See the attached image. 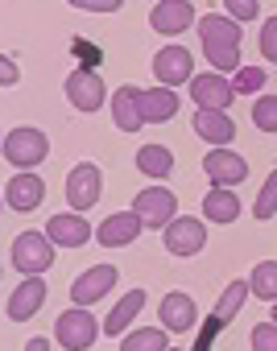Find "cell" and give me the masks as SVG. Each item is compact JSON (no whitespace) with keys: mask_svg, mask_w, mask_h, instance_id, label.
I'll return each mask as SVG.
<instances>
[{"mask_svg":"<svg viewBox=\"0 0 277 351\" xmlns=\"http://www.w3.org/2000/svg\"><path fill=\"white\" fill-rule=\"evenodd\" d=\"M240 199H236V191H228V186H211L207 191V199H203V219L207 223H236L240 219Z\"/></svg>","mask_w":277,"mask_h":351,"instance_id":"obj_23","label":"cell"},{"mask_svg":"<svg viewBox=\"0 0 277 351\" xmlns=\"http://www.w3.org/2000/svg\"><path fill=\"white\" fill-rule=\"evenodd\" d=\"M46 236H50L58 248H83L95 232H91V223H87L79 211H62V215H50Z\"/></svg>","mask_w":277,"mask_h":351,"instance_id":"obj_18","label":"cell"},{"mask_svg":"<svg viewBox=\"0 0 277 351\" xmlns=\"http://www.w3.org/2000/svg\"><path fill=\"white\" fill-rule=\"evenodd\" d=\"M162 244L170 256H199L207 248V219H195V215H178L166 232H162Z\"/></svg>","mask_w":277,"mask_h":351,"instance_id":"obj_7","label":"cell"},{"mask_svg":"<svg viewBox=\"0 0 277 351\" xmlns=\"http://www.w3.org/2000/svg\"><path fill=\"white\" fill-rule=\"evenodd\" d=\"M277 215V169L269 173V178H265V186L256 191V203H252V219H273Z\"/></svg>","mask_w":277,"mask_h":351,"instance_id":"obj_28","label":"cell"},{"mask_svg":"<svg viewBox=\"0 0 277 351\" xmlns=\"http://www.w3.org/2000/svg\"><path fill=\"white\" fill-rule=\"evenodd\" d=\"M195 132H199L211 149H224V145L236 141V120H232L228 112H207V108H199V112H195Z\"/></svg>","mask_w":277,"mask_h":351,"instance_id":"obj_21","label":"cell"},{"mask_svg":"<svg viewBox=\"0 0 277 351\" xmlns=\"http://www.w3.org/2000/svg\"><path fill=\"white\" fill-rule=\"evenodd\" d=\"M191 99H195V108L228 112V108H232V99H236V87H232V79H228V75L207 71V75H195V79H191Z\"/></svg>","mask_w":277,"mask_h":351,"instance_id":"obj_9","label":"cell"},{"mask_svg":"<svg viewBox=\"0 0 277 351\" xmlns=\"http://www.w3.org/2000/svg\"><path fill=\"white\" fill-rule=\"evenodd\" d=\"M248 343H252V351H277V322L273 318L269 322H256L252 335H248Z\"/></svg>","mask_w":277,"mask_h":351,"instance_id":"obj_31","label":"cell"},{"mask_svg":"<svg viewBox=\"0 0 277 351\" xmlns=\"http://www.w3.org/2000/svg\"><path fill=\"white\" fill-rule=\"evenodd\" d=\"M265 79H269V75H265L261 66H240L236 79H232V87H236V95H256V91L265 87Z\"/></svg>","mask_w":277,"mask_h":351,"instance_id":"obj_30","label":"cell"},{"mask_svg":"<svg viewBox=\"0 0 277 351\" xmlns=\"http://www.w3.org/2000/svg\"><path fill=\"white\" fill-rule=\"evenodd\" d=\"M199 42H203V54L211 62V71L219 75H236L244 62H240V21H232L228 13H207L199 17Z\"/></svg>","mask_w":277,"mask_h":351,"instance_id":"obj_1","label":"cell"},{"mask_svg":"<svg viewBox=\"0 0 277 351\" xmlns=\"http://www.w3.org/2000/svg\"><path fill=\"white\" fill-rule=\"evenodd\" d=\"M158 318H162V326H166L170 335H186V330H195V322H199V306H195L191 293L170 289V293L162 298V306H158Z\"/></svg>","mask_w":277,"mask_h":351,"instance_id":"obj_15","label":"cell"},{"mask_svg":"<svg viewBox=\"0 0 277 351\" xmlns=\"http://www.w3.org/2000/svg\"><path fill=\"white\" fill-rule=\"evenodd\" d=\"M99 322H95V314L87 310V306H71V310H62L58 314V322H54V343H62L67 351H87L95 339H99Z\"/></svg>","mask_w":277,"mask_h":351,"instance_id":"obj_4","label":"cell"},{"mask_svg":"<svg viewBox=\"0 0 277 351\" xmlns=\"http://www.w3.org/2000/svg\"><path fill=\"white\" fill-rule=\"evenodd\" d=\"M132 211L145 219V228H170L178 219V195L170 186H145L141 195L132 199Z\"/></svg>","mask_w":277,"mask_h":351,"instance_id":"obj_6","label":"cell"},{"mask_svg":"<svg viewBox=\"0 0 277 351\" xmlns=\"http://www.w3.org/2000/svg\"><path fill=\"white\" fill-rule=\"evenodd\" d=\"M248 289H252V298H261V302H277V261H261V265H252V273H248Z\"/></svg>","mask_w":277,"mask_h":351,"instance_id":"obj_27","label":"cell"},{"mask_svg":"<svg viewBox=\"0 0 277 351\" xmlns=\"http://www.w3.org/2000/svg\"><path fill=\"white\" fill-rule=\"evenodd\" d=\"M46 277H25L13 293H9V306H5V314L13 318V322H29L42 306H46Z\"/></svg>","mask_w":277,"mask_h":351,"instance_id":"obj_17","label":"cell"},{"mask_svg":"<svg viewBox=\"0 0 277 351\" xmlns=\"http://www.w3.org/2000/svg\"><path fill=\"white\" fill-rule=\"evenodd\" d=\"M112 124L120 132H141L145 112H141V87H116L112 95Z\"/></svg>","mask_w":277,"mask_h":351,"instance_id":"obj_19","label":"cell"},{"mask_svg":"<svg viewBox=\"0 0 277 351\" xmlns=\"http://www.w3.org/2000/svg\"><path fill=\"white\" fill-rule=\"evenodd\" d=\"M224 9H228V17L232 21H256L261 17V0H224Z\"/></svg>","mask_w":277,"mask_h":351,"instance_id":"obj_32","label":"cell"},{"mask_svg":"<svg viewBox=\"0 0 277 351\" xmlns=\"http://www.w3.org/2000/svg\"><path fill=\"white\" fill-rule=\"evenodd\" d=\"M261 54L265 62H277V17H265L261 25Z\"/></svg>","mask_w":277,"mask_h":351,"instance_id":"obj_33","label":"cell"},{"mask_svg":"<svg viewBox=\"0 0 277 351\" xmlns=\"http://www.w3.org/2000/svg\"><path fill=\"white\" fill-rule=\"evenodd\" d=\"M71 9H83V13H120L124 0H67Z\"/></svg>","mask_w":277,"mask_h":351,"instance_id":"obj_34","label":"cell"},{"mask_svg":"<svg viewBox=\"0 0 277 351\" xmlns=\"http://www.w3.org/2000/svg\"><path fill=\"white\" fill-rule=\"evenodd\" d=\"M141 112H145V124H166L178 116V91L174 87H149L141 91Z\"/></svg>","mask_w":277,"mask_h":351,"instance_id":"obj_22","label":"cell"},{"mask_svg":"<svg viewBox=\"0 0 277 351\" xmlns=\"http://www.w3.org/2000/svg\"><path fill=\"white\" fill-rule=\"evenodd\" d=\"M42 199H46V182H42V173H34V169H17L13 178H9V186H5V203L17 215L38 211Z\"/></svg>","mask_w":277,"mask_h":351,"instance_id":"obj_11","label":"cell"},{"mask_svg":"<svg viewBox=\"0 0 277 351\" xmlns=\"http://www.w3.org/2000/svg\"><path fill=\"white\" fill-rule=\"evenodd\" d=\"M120 269L116 265H91L87 273H79L71 281V306H95L99 298H108V289L116 285Z\"/></svg>","mask_w":277,"mask_h":351,"instance_id":"obj_13","label":"cell"},{"mask_svg":"<svg viewBox=\"0 0 277 351\" xmlns=\"http://www.w3.org/2000/svg\"><path fill=\"white\" fill-rule=\"evenodd\" d=\"M54 256H58V244H54L46 232H21V236L13 240V248H9L13 269L25 273V277L50 273V269H54Z\"/></svg>","mask_w":277,"mask_h":351,"instance_id":"obj_2","label":"cell"},{"mask_svg":"<svg viewBox=\"0 0 277 351\" xmlns=\"http://www.w3.org/2000/svg\"><path fill=\"white\" fill-rule=\"evenodd\" d=\"M104 195V169L95 161H79L71 173H67V207L71 211H91Z\"/></svg>","mask_w":277,"mask_h":351,"instance_id":"obj_5","label":"cell"},{"mask_svg":"<svg viewBox=\"0 0 277 351\" xmlns=\"http://www.w3.org/2000/svg\"><path fill=\"white\" fill-rule=\"evenodd\" d=\"M252 124L261 132H277V95H261L252 104Z\"/></svg>","mask_w":277,"mask_h":351,"instance_id":"obj_29","label":"cell"},{"mask_svg":"<svg viewBox=\"0 0 277 351\" xmlns=\"http://www.w3.org/2000/svg\"><path fill=\"white\" fill-rule=\"evenodd\" d=\"M145 302H149V293H145V289H128V293L108 310V318H104V335L124 339V335H128V326H132V318L145 310Z\"/></svg>","mask_w":277,"mask_h":351,"instance_id":"obj_20","label":"cell"},{"mask_svg":"<svg viewBox=\"0 0 277 351\" xmlns=\"http://www.w3.org/2000/svg\"><path fill=\"white\" fill-rule=\"evenodd\" d=\"M170 351H182V347H170Z\"/></svg>","mask_w":277,"mask_h":351,"instance_id":"obj_38","label":"cell"},{"mask_svg":"<svg viewBox=\"0 0 277 351\" xmlns=\"http://www.w3.org/2000/svg\"><path fill=\"white\" fill-rule=\"evenodd\" d=\"M120 351H170V330L166 326H136L120 339Z\"/></svg>","mask_w":277,"mask_h":351,"instance_id":"obj_25","label":"cell"},{"mask_svg":"<svg viewBox=\"0 0 277 351\" xmlns=\"http://www.w3.org/2000/svg\"><path fill=\"white\" fill-rule=\"evenodd\" d=\"M203 173L211 178V186H228V191H236L244 178H248V161L236 153V149H211L207 157H203Z\"/></svg>","mask_w":277,"mask_h":351,"instance_id":"obj_10","label":"cell"},{"mask_svg":"<svg viewBox=\"0 0 277 351\" xmlns=\"http://www.w3.org/2000/svg\"><path fill=\"white\" fill-rule=\"evenodd\" d=\"M136 169L145 173V178H170L174 173V153L166 149V145H141L136 149Z\"/></svg>","mask_w":277,"mask_h":351,"instance_id":"obj_24","label":"cell"},{"mask_svg":"<svg viewBox=\"0 0 277 351\" xmlns=\"http://www.w3.org/2000/svg\"><path fill=\"white\" fill-rule=\"evenodd\" d=\"M191 25H199L191 0H158V5L149 9V29L162 34V38H178V34H186Z\"/></svg>","mask_w":277,"mask_h":351,"instance_id":"obj_8","label":"cell"},{"mask_svg":"<svg viewBox=\"0 0 277 351\" xmlns=\"http://www.w3.org/2000/svg\"><path fill=\"white\" fill-rule=\"evenodd\" d=\"M17 79H21L17 62H13L9 54H0V87H17Z\"/></svg>","mask_w":277,"mask_h":351,"instance_id":"obj_35","label":"cell"},{"mask_svg":"<svg viewBox=\"0 0 277 351\" xmlns=\"http://www.w3.org/2000/svg\"><path fill=\"white\" fill-rule=\"evenodd\" d=\"M25 351H50V339H42V335H38V339H29V343H25Z\"/></svg>","mask_w":277,"mask_h":351,"instance_id":"obj_36","label":"cell"},{"mask_svg":"<svg viewBox=\"0 0 277 351\" xmlns=\"http://www.w3.org/2000/svg\"><path fill=\"white\" fill-rule=\"evenodd\" d=\"M273 322H277V302H273Z\"/></svg>","mask_w":277,"mask_h":351,"instance_id":"obj_37","label":"cell"},{"mask_svg":"<svg viewBox=\"0 0 277 351\" xmlns=\"http://www.w3.org/2000/svg\"><path fill=\"white\" fill-rule=\"evenodd\" d=\"M141 232H145V219L136 215V211H116V215H108V219L95 228V240H99L104 248H128Z\"/></svg>","mask_w":277,"mask_h":351,"instance_id":"obj_16","label":"cell"},{"mask_svg":"<svg viewBox=\"0 0 277 351\" xmlns=\"http://www.w3.org/2000/svg\"><path fill=\"white\" fill-rule=\"evenodd\" d=\"M154 79H158L162 87H182V83H191V79H195V58H191V50H186V46H162V50L154 54Z\"/></svg>","mask_w":277,"mask_h":351,"instance_id":"obj_12","label":"cell"},{"mask_svg":"<svg viewBox=\"0 0 277 351\" xmlns=\"http://www.w3.org/2000/svg\"><path fill=\"white\" fill-rule=\"evenodd\" d=\"M248 293H252V289H248V281H228V285H224V293H219V302H215V314H211V318H215L219 326H228V322L244 310Z\"/></svg>","mask_w":277,"mask_h":351,"instance_id":"obj_26","label":"cell"},{"mask_svg":"<svg viewBox=\"0 0 277 351\" xmlns=\"http://www.w3.org/2000/svg\"><path fill=\"white\" fill-rule=\"evenodd\" d=\"M67 99H71V108H75V112L91 116V112H99V108H104L108 87H104V79H99L95 71H75V75H67Z\"/></svg>","mask_w":277,"mask_h":351,"instance_id":"obj_14","label":"cell"},{"mask_svg":"<svg viewBox=\"0 0 277 351\" xmlns=\"http://www.w3.org/2000/svg\"><path fill=\"white\" fill-rule=\"evenodd\" d=\"M50 157V136L34 124H17L5 132V161L13 169H38Z\"/></svg>","mask_w":277,"mask_h":351,"instance_id":"obj_3","label":"cell"}]
</instances>
